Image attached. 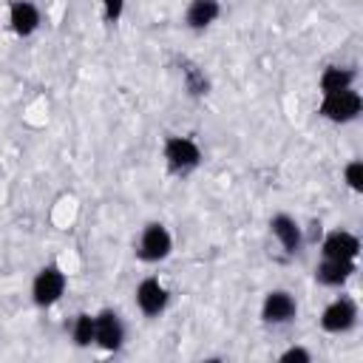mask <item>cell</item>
Listing matches in <instances>:
<instances>
[{"mask_svg":"<svg viewBox=\"0 0 363 363\" xmlns=\"http://www.w3.org/2000/svg\"><path fill=\"white\" fill-rule=\"evenodd\" d=\"M65 286H68V278L57 264L40 267L34 272V278H31V301H34V306L48 309V306L60 303L62 295H65Z\"/></svg>","mask_w":363,"mask_h":363,"instance_id":"3","label":"cell"},{"mask_svg":"<svg viewBox=\"0 0 363 363\" xmlns=\"http://www.w3.org/2000/svg\"><path fill=\"white\" fill-rule=\"evenodd\" d=\"M162 159H164L167 173H173V176H187V173H193V170L201 164L204 153H201V145H199L193 136L173 133V136H167L164 145H162Z\"/></svg>","mask_w":363,"mask_h":363,"instance_id":"1","label":"cell"},{"mask_svg":"<svg viewBox=\"0 0 363 363\" xmlns=\"http://www.w3.org/2000/svg\"><path fill=\"white\" fill-rule=\"evenodd\" d=\"M354 68L349 65H326L318 77V88H320V96L323 94H335V91H343V88H354Z\"/></svg>","mask_w":363,"mask_h":363,"instance_id":"14","label":"cell"},{"mask_svg":"<svg viewBox=\"0 0 363 363\" xmlns=\"http://www.w3.org/2000/svg\"><path fill=\"white\" fill-rule=\"evenodd\" d=\"M363 111V99L354 88H343V91H335V94H323L320 96V105H318V113L326 119V122H335V125H349L360 116Z\"/></svg>","mask_w":363,"mask_h":363,"instance_id":"4","label":"cell"},{"mask_svg":"<svg viewBox=\"0 0 363 363\" xmlns=\"http://www.w3.org/2000/svg\"><path fill=\"white\" fill-rule=\"evenodd\" d=\"M71 340L77 349H88L94 346V315L91 312H79L71 323Z\"/></svg>","mask_w":363,"mask_h":363,"instance_id":"15","label":"cell"},{"mask_svg":"<svg viewBox=\"0 0 363 363\" xmlns=\"http://www.w3.org/2000/svg\"><path fill=\"white\" fill-rule=\"evenodd\" d=\"M343 182L352 193H363V162L360 159H352L346 167H343Z\"/></svg>","mask_w":363,"mask_h":363,"instance_id":"16","label":"cell"},{"mask_svg":"<svg viewBox=\"0 0 363 363\" xmlns=\"http://www.w3.org/2000/svg\"><path fill=\"white\" fill-rule=\"evenodd\" d=\"M125 320L116 309H99L94 315V346L102 352H119L125 346Z\"/></svg>","mask_w":363,"mask_h":363,"instance_id":"5","label":"cell"},{"mask_svg":"<svg viewBox=\"0 0 363 363\" xmlns=\"http://www.w3.org/2000/svg\"><path fill=\"white\" fill-rule=\"evenodd\" d=\"M43 23V14L37 9V3L31 0H11L9 3V28L17 37H31Z\"/></svg>","mask_w":363,"mask_h":363,"instance_id":"12","label":"cell"},{"mask_svg":"<svg viewBox=\"0 0 363 363\" xmlns=\"http://www.w3.org/2000/svg\"><path fill=\"white\" fill-rule=\"evenodd\" d=\"M357 272V261H343V258H323L320 255V264L315 267V281L320 286H329V289H340L349 284V278Z\"/></svg>","mask_w":363,"mask_h":363,"instance_id":"10","label":"cell"},{"mask_svg":"<svg viewBox=\"0 0 363 363\" xmlns=\"http://www.w3.org/2000/svg\"><path fill=\"white\" fill-rule=\"evenodd\" d=\"M298 315V301L289 289H269L261 301V320L267 326H286Z\"/></svg>","mask_w":363,"mask_h":363,"instance_id":"7","label":"cell"},{"mask_svg":"<svg viewBox=\"0 0 363 363\" xmlns=\"http://www.w3.org/2000/svg\"><path fill=\"white\" fill-rule=\"evenodd\" d=\"M133 252L145 264H159V261L170 258V252H173V235H170V230L162 221H147L139 230V238L133 244Z\"/></svg>","mask_w":363,"mask_h":363,"instance_id":"2","label":"cell"},{"mask_svg":"<svg viewBox=\"0 0 363 363\" xmlns=\"http://www.w3.org/2000/svg\"><path fill=\"white\" fill-rule=\"evenodd\" d=\"M184 85H187V91H190L193 96L207 94V77H204L196 65H187V68H184Z\"/></svg>","mask_w":363,"mask_h":363,"instance_id":"17","label":"cell"},{"mask_svg":"<svg viewBox=\"0 0 363 363\" xmlns=\"http://www.w3.org/2000/svg\"><path fill=\"white\" fill-rule=\"evenodd\" d=\"M269 233H272V238L281 244V250L286 255H295L303 247V227L289 213H275L269 218Z\"/></svg>","mask_w":363,"mask_h":363,"instance_id":"9","label":"cell"},{"mask_svg":"<svg viewBox=\"0 0 363 363\" xmlns=\"http://www.w3.org/2000/svg\"><path fill=\"white\" fill-rule=\"evenodd\" d=\"M354 323H357V303L349 295H337L320 312V329L329 335H343L354 329Z\"/></svg>","mask_w":363,"mask_h":363,"instance_id":"8","label":"cell"},{"mask_svg":"<svg viewBox=\"0 0 363 363\" xmlns=\"http://www.w3.org/2000/svg\"><path fill=\"white\" fill-rule=\"evenodd\" d=\"M102 3V17L105 23H119L125 14V0H99Z\"/></svg>","mask_w":363,"mask_h":363,"instance_id":"19","label":"cell"},{"mask_svg":"<svg viewBox=\"0 0 363 363\" xmlns=\"http://www.w3.org/2000/svg\"><path fill=\"white\" fill-rule=\"evenodd\" d=\"M221 17V0H190L184 9V26L190 31H204Z\"/></svg>","mask_w":363,"mask_h":363,"instance_id":"13","label":"cell"},{"mask_svg":"<svg viewBox=\"0 0 363 363\" xmlns=\"http://www.w3.org/2000/svg\"><path fill=\"white\" fill-rule=\"evenodd\" d=\"M133 301H136V309L145 315V318H159L167 306H170V289L156 278V275H147L136 284L133 289Z\"/></svg>","mask_w":363,"mask_h":363,"instance_id":"6","label":"cell"},{"mask_svg":"<svg viewBox=\"0 0 363 363\" xmlns=\"http://www.w3.org/2000/svg\"><path fill=\"white\" fill-rule=\"evenodd\" d=\"M320 255L323 258H343V261H357L360 255V238L349 230H332L320 241Z\"/></svg>","mask_w":363,"mask_h":363,"instance_id":"11","label":"cell"},{"mask_svg":"<svg viewBox=\"0 0 363 363\" xmlns=\"http://www.w3.org/2000/svg\"><path fill=\"white\" fill-rule=\"evenodd\" d=\"M278 360L281 363H312V352L303 349V346H289L278 354Z\"/></svg>","mask_w":363,"mask_h":363,"instance_id":"18","label":"cell"}]
</instances>
